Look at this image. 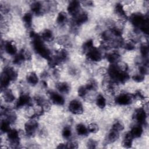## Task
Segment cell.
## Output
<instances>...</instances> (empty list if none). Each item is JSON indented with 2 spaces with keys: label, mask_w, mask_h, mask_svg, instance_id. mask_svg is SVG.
<instances>
[{
  "label": "cell",
  "mask_w": 149,
  "mask_h": 149,
  "mask_svg": "<svg viewBox=\"0 0 149 149\" xmlns=\"http://www.w3.org/2000/svg\"><path fill=\"white\" fill-rule=\"evenodd\" d=\"M88 91L86 88L85 86H81L77 90V94L80 97H84Z\"/></svg>",
  "instance_id": "39"
},
{
  "label": "cell",
  "mask_w": 149,
  "mask_h": 149,
  "mask_svg": "<svg viewBox=\"0 0 149 149\" xmlns=\"http://www.w3.org/2000/svg\"><path fill=\"white\" fill-rule=\"evenodd\" d=\"M88 20V15L86 12L81 11L73 17V23L76 26H80L86 23Z\"/></svg>",
  "instance_id": "12"
},
{
  "label": "cell",
  "mask_w": 149,
  "mask_h": 149,
  "mask_svg": "<svg viewBox=\"0 0 149 149\" xmlns=\"http://www.w3.org/2000/svg\"><path fill=\"white\" fill-rule=\"evenodd\" d=\"M31 99L30 95L26 93H23L20 94L17 98L15 106L17 108H21L26 106L31 105Z\"/></svg>",
  "instance_id": "10"
},
{
  "label": "cell",
  "mask_w": 149,
  "mask_h": 149,
  "mask_svg": "<svg viewBox=\"0 0 149 149\" xmlns=\"http://www.w3.org/2000/svg\"><path fill=\"white\" fill-rule=\"evenodd\" d=\"M58 148H67V146H66V143H61L59 144L58 146H57Z\"/></svg>",
  "instance_id": "42"
},
{
  "label": "cell",
  "mask_w": 149,
  "mask_h": 149,
  "mask_svg": "<svg viewBox=\"0 0 149 149\" xmlns=\"http://www.w3.org/2000/svg\"><path fill=\"white\" fill-rule=\"evenodd\" d=\"M30 9L31 12L36 15H41L45 11L43 4L39 1L33 2L30 4Z\"/></svg>",
  "instance_id": "13"
},
{
  "label": "cell",
  "mask_w": 149,
  "mask_h": 149,
  "mask_svg": "<svg viewBox=\"0 0 149 149\" xmlns=\"http://www.w3.org/2000/svg\"><path fill=\"white\" fill-rule=\"evenodd\" d=\"M68 13L73 17L81 12V2L78 1H70L67 7Z\"/></svg>",
  "instance_id": "9"
},
{
  "label": "cell",
  "mask_w": 149,
  "mask_h": 149,
  "mask_svg": "<svg viewBox=\"0 0 149 149\" xmlns=\"http://www.w3.org/2000/svg\"><path fill=\"white\" fill-rule=\"evenodd\" d=\"M124 125L121 121H116L111 127V129L115 130L119 133L122 132L124 129Z\"/></svg>",
  "instance_id": "36"
},
{
  "label": "cell",
  "mask_w": 149,
  "mask_h": 149,
  "mask_svg": "<svg viewBox=\"0 0 149 149\" xmlns=\"http://www.w3.org/2000/svg\"><path fill=\"white\" fill-rule=\"evenodd\" d=\"M40 37L44 41L51 42L54 39V35L52 30L46 29L44 30L40 34Z\"/></svg>",
  "instance_id": "19"
},
{
  "label": "cell",
  "mask_w": 149,
  "mask_h": 149,
  "mask_svg": "<svg viewBox=\"0 0 149 149\" xmlns=\"http://www.w3.org/2000/svg\"><path fill=\"white\" fill-rule=\"evenodd\" d=\"M106 58L111 64H116L120 62V56L118 52L112 51L106 55Z\"/></svg>",
  "instance_id": "20"
},
{
  "label": "cell",
  "mask_w": 149,
  "mask_h": 149,
  "mask_svg": "<svg viewBox=\"0 0 149 149\" xmlns=\"http://www.w3.org/2000/svg\"><path fill=\"white\" fill-rule=\"evenodd\" d=\"M122 47L125 50H127V51H133L136 48L135 42L134 41H133L132 40H130L125 41V42L124 41L123 44L122 45Z\"/></svg>",
  "instance_id": "32"
},
{
  "label": "cell",
  "mask_w": 149,
  "mask_h": 149,
  "mask_svg": "<svg viewBox=\"0 0 149 149\" xmlns=\"http://www.w3.org/2000/svg\"><path fill=\"white\" fill-rule=\"evenodd\" d=\"M95 104L99 108L104 109L107 105L106 98L102 94H99L95 98Z\"/></svg>",
  "instance_id": "27"
},
{
  "label": "cell",
  "mask_w": 149,
  "mask_h": 149,
  "mask_svg": "<svg viewBox=\"0 0 149 149\" xmlns=\"http://www.w3.org/2000/svg\"><path fill=\"white\" fill-rule=\"evenodd\" d=\"M132 78L133 80L136 83H141L144 80L145 76L140 73H137L133 75Z\"/></svg>",
  "instance_id": "38"
},
{
  "label": "cell",
  "mask_w": 149,
  "mask_h": 149,
  "mask_svg": "<svg viewBox=\"0 0 149 149\" xmlns=\"http://www.w3.org/2000/svg\"><path fill=\"white\" fill-rule=\"evenodd\" d=\"M119 132L113 130L111 129L108 135L106 138V141L108 143H112L116 141L119 137Z\"/></svg>",
  "instance_id": "23"
},
{
  "label": "cell",
  "mask_w": 149,
  "mask_h": 149,
  "mask_svg": "<svg viewBox=\"0 0 149 149\" xmlns=\"http://www.w3.org/2000/svg\"><path fill=\"white\" fill-rule=\"evenodd\" d=\"M26 81L31 86H36L39 81V79L36 74L34 72H29L26 75Z\"/></svg>",
  "instance_id": "21"
},
{
  "label": "cell",
  "mask_w": 149,
  "mask_h": 149,
  "mask_svg": "<svg viewBox=\"0 0 149 149\" xmlns=\"http://www.w3.org/2000/svg\"><path fill=\"white\" fill-rule=\"evenodd\" d=\"M133 139L139 138L141 136L143 133V128L142 125L137 123L136 125L133 126L129 132Z\"/></svg>",
  "instance_id": "17"
},
{
  "label": "cell",
  "mask_w": 149,
  "mask_h": 149,
  "mask_svg": "<svg viewBox=\"0 0 149 149\" xmlns=\"http://www.w3.org/2000/svg\"><path fill=\"white\" fill-rule=\"evenodd\" d=\"M114 10L116 15L119 17L120 20L123 21L127 18L126 12L123 5L121 3H116L115 5Z\"/></svg>",
  "instance_id": "15"
},
{
  "label": "cell",
  "mask_w": 149,
  "mask_h": 149,
  "mask_svg": "<svg viewBox=\"0 0 149 149\" xmlns=\"http://www.w3.org/2000/svg\"><path fill=\"white\" fill-rule=\"evenodd\" d=\"M10 125L11 123L8 121L7 119H4L2 120L1 123V131L2 133H7L10 129Z\"/></svg>",
  "instance_id": "29"
},
{
  "label": "cell",
  "mask_w": 149,
  "mask_h": 149,
  "mask_svg": "<svg viewBox=\"0 0 149 149\" xmlns=\"http://www.w3.org/2000/svg\"><path fill=\"white\" fill-rule=\"evenodd\" d=\"M38 128V123L34 119V118H31V119L27 121L24 126L25 133L29 137H32L35 135Z\"/></svg>",
  "instance_id": "3"
},
{
  "label": "cell",
  "mask_w": 149,
  "mask_h": 149,
  "mask_svg": "<svg viewBox=\"0 0 149 149\" xmlns=\"http://www.w3.org/2000/svg\"><path fill=\"white\" fill-rule=\"evenodd\" d=\"M49 96L51 102L57 105H63L65 104V100L62 94L59 92L51 91L49 93Z\"/></svg>",
  "instance_id": "11"
},
{
  "label": "cell",
  "mask_w": 149,
  "mask_h": 149,
  "mask_svg": "<svg viewBox=\"0 0 149 149\" xmlns=\"http://www.w3.org/2000/svg\"><path fill=\"white\" fill-rule=\"evenodd\" d=\"M147 118V114L144 108H139L136 109L134 113V118L137 123L143 125L146 123Z\"/></svg>",
  "instance_id": "8"
},
{
  "label": "cell",
  "mask_w": 149,
  "mask_h": 149,
  "mask_svg": "<svg viewBox=\"0 0 149 149\" xmlns=\"http://www.w3.org/2000/svg\"><path fill=\"white\" fill-rule=\"evenodd\" d=\"M85 86L88 91H95L97 89L98 84L94 79H90L88 80Z\"/></svg>",
  "instance_id": "30"
},
{
  "label": "cell",
  "mask_w": 149,
  "mask_h": 149,
  "mask_svg": "<svg viewBox=\"0 0 149 149\" xmlns=\"http://www.w3.org/2000/svg\"><path fill=\"white\" fill-rule=\"evenodd\" d=\"M97 142L96 141H95L93 139H90L88 141H87V147L90 148H94L96 147L97 146Z\"/></svg>",
  "instance_id": "41"
},
{
  "label": "cell",
  "mask_w": 149,
  "mask_h": 149,
  "mask_svg": "<svg viewBox=\"0 0 149 149\" xmlns=\"http://www.w3.org/2000/svg\"><path fill=\"white\" fill-rule=\"evenodd\" d=\"M5 51L9 55L15 56L17 53V49L14 42L11 41H5L3 45Z\"/></svg>",
  "instance_id": "14"
},
{
  "label": "cell",
  "mask_w": 149,
  "mask_h": 149,
  "mask_svg": "<svg viewBox=\"0 0 149 149\" xmlns=\"http://www.w3.org/2000/svg\"><path fill=\"white\" fill-rule=\"evenodd\" d=\"M3 97L4 99V101L6 102L10 103L15 101V96L12 92V91L9 88H5L3 90Z\"/></svg>",
  "instance_id": "22"
},
{
  "label": "cell",
  "mask_w": 149,
  "mask_h": 149,
  "mask_svg": "<svg viewBox=\"0 0 149 149\" xmlns=\"http://www.w3.org/2000/svg\"><path fill=\"white\" fill-rule=\"evenodd\" d=\"M56 88L58 92L62 94H68L70 90V86L67 82L61 81L56 84Z\"/></svg>",
  "instance_id": "18"
},
{
  "label": "cell",
  "mask_w": 149,
  "mask_h": 149,
  "mask_svg": "<svg viewBox=\"0 0 149 149\" xmlns=\"http://www.w3.org/2000/svg\"><path fill=\"white\" fill-rule=\"evenodd\" d=\"M87 129L89 133H96L99 130V126L95 123H90L88 125Z\"/></svg>",
  "instance_id": "37"
},
{
  "label": "cell",
  "mask_w": 149,
  "mask_h": 149,
  "mask_svg": "<svg viewBox=\"0 0 149 149\" xmlns=\"http://www.w3.org/2000/svg\"><path fill=\"white\" fill-rule=\"evenodd\" d=\"M8 139L10 144L13 148H17L20 144V137L19 132L15 129H11L7 133Z\"/></svg>",
  "instance_id": "6"
},
{
  "label": "cell",
  "mask_w": 149,
  "mask_h": 149,
  "mask_svg": "<svg viewBox=\"0 0 149 149\" xmlns=\"http://www.w3.org/2000/svg\"><path fill=\"white\" fill-rule=\"evenodd\" d=\"M67 148H77L78 147V144L75 141H70L66 143Z\"/></svg>",
  "instance_id": "40"
},
{
  "label": "cell",
  "mask_w": 149,
  "mask_h": 149,
  "mask_svg": "<svg viewBox=\"0 0 149 149\" xmlns=\"http://www.w3.org/2000/svg\"><path fill=\"white\" fill-rule=\"evenodd\" d=\"M22 20L24 24V26L30 28L31 27L32 25L33 22V15L30 12H26L25 13L23 17H22Z\"/></svg>",
  "instance_id": "26"
},
{
  "label": "cell",
  "mask_w": 149,
  "mask_h": 149,
  "mask_svg": "<svg viewBox=\"0 0 149 149\" xmlns=\"http://www.w3.org/2000/svg\"><path fill=\"white\" fill-rule=\"evenodd\" d=\"M147 18V17L140 13H134L130 16V21L134 27L140 29Z\"/></svg>",
  "instance_id": "7"
},
{
  "label": "cell",
  "mask_w": 149,
  "mask_h": 149,
  "mask_svg": "<svg viewBox=\"0 0 149 149\" xmlns=\"http://www.w3.org/2000/svg\"><path fill=\"white\" fill-rule=\"evenodd\" d=\"M68 20V14L66 12L61 11L58 13L56 18V22L57 24H58L60 26H63L67 23Z\"/></svg>",
  "instance_id": "24"
},
{
  "label": "cell",
  "mask_w": 149,
  "mask_h": 149,
  "mask_svg": "<svg viewBox=\"0 0 149 149\" xmlns=\"http://www.w3.org/2000/svg\"><path fill=\"white\" fill-rule=\"evenodd\" d=\"M76 132L77 134L80 136H86L89 133L87 126L83 123H79L76 125Z\"/></svg>",
  "instance_id": "25"
},
{
  "label": "cell",
  "mask_w": 149,
  "mask_h": 149,
  "mask_svg": "<svg viewBox=\"0 0 149 149\" xmlns=\"http://www.w3.org/2000/svg\"><path fill=\"white\" fill-rule=\"evenodd\" d=\"M135 97L134 94L130 93H120L116 95L115 98V102L116 104L121 106H127L132 104Z\"/></svg>",
  "instance_id": "2"
},
{
  "label": "cell",
  "mask_w": 149,
  "mask_h": 149,
  "mask_svg": "<svg viewBox=\"0 0 149 149\" xmlns=\"http://www.w3.org/2000/svg\"><path fill=\"white\" fill-rule=\"evenodd\" d=\"M30 37L31 39L32 45L34 51L43 58L48 60L52 55L49 49L44 44L40 34L31 31L30 32Z\"/></svg>",
  "instance_id": "1"
},
{
  "label": "cell",
  "mask_w": 149,
  "mask_h": 149,
  "mask_svg": "<svg viewBox=\"0 0 149 149\" xmlns=\"http://www.w3.org/2000/svg\"><path fill=\"white\" fill-rule=\"evenodd\" d=\"M2 73L5 74L11 81H15L17 79V76H18L17 72L13 67H11V66L5 67Z\"/></svg>",
  "instance_id": "16"
},
{
  "label": "cell",
  "mask_w": 149,
  "mask_h": 149,
  "mask_svg": "<svg viewBox=\"0 0 149 149\" xmlns=\"http://www.w3.org/2000/svg\"><path fill=\"white\" fill-rule=\"evenodd\" d=\"M133 137L132 136V135L130 134V133L129 132H127L122 141V145L125 148H130L132 147V143H133Z\"/></svg>",
  "instance_id": "28"
},
{
  "label": "cell",
  "mask_w": 149,
  "mask_h": 149,
  "mask_svg": "<svg viewBox=\"0 0 149 149\" xmlns=\"http://www.w3.org/2000/svg\"><path fill=\"white\" fill-rule=\"evenodd\" d=\"M72 134V129L69 126H66L63 128L62 130V136L63 138L69 139V138L71 137Z\"/></svg>",
  "instance_id": "35"
},
{
  "label": "cell",
  "mask_w": 149,
  "mask_h": 149,
  "mask_svg": "<svg viewBox=\"0 0 149 149\" xmlns=\"http://www.w3.org/2000/svg\"><path fill=\"white\" fill-rule=\"evenodd\" d=\"M12 82L8 77L3 73L1 74V87L2 89H5L7 88L9 86V84Z\"/></svg>",
  "instance_id": "31"
},
{
  "label": "cell",
  "mask_w": 149,
  "mask_h": 149,
  "mask_svg": "<svg viewBox=\"0 0 149 149\" xmlns=\"http://www.w3.org/2000/svg\"><path fill=\"white\" fill-rule=\"evenodd\" d=\"M140 52L143 59H147L148 55V47L147 44H141L140 47Z\"/></svg>",
  "instance_id": "33"
},
{
  "label": "cell",
  "mask_w": 149,
  "mask_h": 149,
  "mask_svg": "<svg viewBox=\"0 0 149 149\" xmlns=\"http://www.w3.org/2000/svg\"><path fill=\"white\" fill-rule=\"evenodd\" d=\"M94 47V42H93V40L89 39L84 42L83 47H82L83 51L86 54Z\"/></svg>",
  "instance_id": "34"
},
{
  "label": "cell",
  "mask_w": 149,
  "mask_h": 149,
  "mask_svg": "<svg viewBox=\"0 0 149 149\" xmlns=\"http://www.w3.org/2000/svg\"><path fill=\"white\" fill-rule=\"evenodd\" d=\"M87 59L93 62H98L102 59V51L95 46L86 53Z\"/></svg>",
  "instance_id": "4"
},
{
  "label": "cell",
  "mask_w": 149,
  "mask_h": 149,
  "mask_svg": "<svg viewBox=\"0 0 149 149\" xmlns=\"http://www.w3.org/2000/svg\"><path fill=\"white\" fill-rule=\"evenodd\" d=\"M68 109L70 112L74 115H81L84 112L82 103L77 100H73L69 103Z\"/></svg>",
  "instance_id": "5"
}]
</instances>
